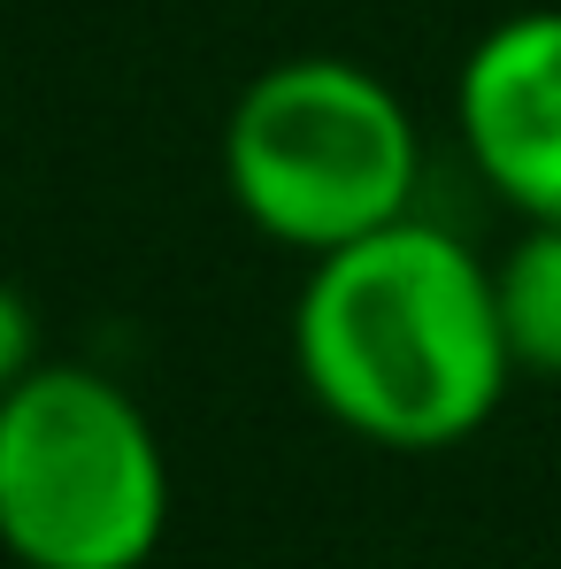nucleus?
<instances>
[{
	"instance_id": "obj_5",
	"label": "nucleus",
	"mask_w": 561,
	"mask_h": 569,
	"mask_svg": "<svg viewBox=\"0 0 561 569\" xmlns=\"http://www.w3.org/2000/svg\"><path fill=\"white\" fill-rule=\"evenodd\" d=\"M492 300L515 378L561 385V223H523V239L492 262Z\"/></svg>"
},
{
	"instance_id": "obj_4",
	"label": "nucleus",
	"mask_w": 561,
	"mask_h": 569,
	"mask_svg": "<svg viewBox=\"0 0 561 569\" xmlns=\"http://www.w3.org/2000/svg\"><path fill=\"white\" fill-rule=\"evenodd\" d=\"M454 131L523 223H561V8L500 16L454 70Z\"/></svg>"
},
{
	"instance_id": "obj_1",
	"label": "nucleus",
	"mask_w": 561,
	"mask_h": 569,
	"mask_svg": "<svg viewBox=\"0 0 561 569\" xmlns=\"http://www.w3.org/2000/svg\"><path fill=\"white\" fill-rule=\"evenodd\" d=\"M292 370L339 431L384 455L477 439L515 385L484 254L431 216L315 254L292 300Z\"/></svg>"
},
{
	"instance_id": "obj_3",
	"label": "nucleus",
	"mask_w": 561,
	"mask_h": 569,
	"mask_svg": "<svg viewBox=\"0 0 561 569\" xmlns=\"http://www.w3.org/2000/svg\"><path fill=\"white\" fill-rule=\"evenodd\" d=\"M162 531V431L108 370L39 362L0 392V555L16 569H147Z\"/></svg>"
},
{
	"instance_id": "obj_6",
	"label": "nucleus",
	"mask_w": 561,
	"mask_h": 569,
	"mask_svg": "<svg viewBox=\"0 0 561 569\" xmlns=\"http://www.w3.org/2000/svg\"><path fill=\"white\" fill-rule=\"evenodd\" d=\"M39 362H47V347H39V308L0 278V392H16Z\"/></svg>"
},
{
	"instance_id": "obj_2",
	"label": "nucleus",
	"mask_w": 561,
	"mask_h": 569,
	"mask_svg": "<svg viewBox=\"0 0 561 569\" xmlns=\"http://www.w3.org/2000/svg\"><path fill=\"white\" fill-rule=\"evenodd\" d=\"M423 131L408 100L347 54H292L247 78L223 116V192L292 254H339L415 216Z\"/></svg>"
}]
</instances>
